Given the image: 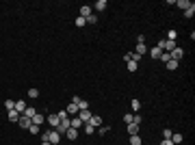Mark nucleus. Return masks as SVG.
<instances>
[{"mask_svg": "<svg viewBox=\"0 0 195 145\" xmlns=\"http://www.w3.org/2000/svg\"><path fill=\"white\" fill-rule=\"evenodd\" d=\"M41 141H48V143L56 145L59 141H61V134H59L56 130H46V132L41 134Z\"/></svg>", "mask_w": 195, "mask_h": 145, "instance_id": "obj_1", "label": "nucleus"}, {"mask_svg": "<svg viewBox=\"0 0 195 145\" xmlns=\"http://www.w3.org/2000/svg\"><path fill=\"white\" fill-rule=\"evenodd\" d=\"M135 52H137L139 56H143V54L147 52V46H145V37H143V35H139V39H137V50H135Z\"/></svg>", "mask_w": 195, "mask_h": 145, "instance_id": "obj_2", "label": "nucleus"}, {"mask_svg": "<svg viewBox=\"0 0 195 145\" xmlns=\"http://www.w3.org/2000/svg\"><path fill=\"white\" fill-rule=\"evenodd\" d=\"M46 121L50 124V128H52V130H56V128H59V124H61V119H59V115H56V113H50L48 117H46Z\"/></svg>", "mask_w": 195, "mask_h": 145, "instance_id": "obj_3", "label": "nucleus"}, {"mask_svg": "<svg viewBox=\"0 0 195 145\" xmlns=\"http://www.w3.org/2000/svg\"><path fill=\"white\" fill-rule=\"evenodd\" d=\"M17 126H20V128H24V130H28V128L33 126V119H31V117H24V115H20V119H17Z\"/></svg>", "mask_w": 195, "mask_h": 145, "instance_id": "obj_4", "label": "nucleus"}, {"mask_svg": "<svg viewBox=\"0 0 195 145\" xmlns=\"http://www.w3.org/2000/svg\"><path fill=\"white\" fill-rule=\"evenodd\" d=\"M76 106H78V110H87L89 108V102L87 100H83V97H78V96H74V100H72Z\"/></svg>", "mask_w": 195, "mask_h": 145, "instance_id": "obj_5", "label": "nucleus"}, {"mask_svg": "<svg viewBox=\"0 0 195 145\" xmlns=\"http://www.w3.org/2000/svg\"><path fill=\"white\" fill-rule=\"evenodd\" d=\"M169 54H171V58H174V61H178V63H180V58L184 56V50H182V48H178V46H176V48L171 50Z\"/></svg>", "mask_w": 195, "mask_h": 145, "instance_id": "obj_6", "label": "nucleus"}, {"mask_svg": "<svg viewBox=\"0 0 195 145\" xmlns=\"http://www.w3.org/2000/svg\"><path fill=\"white\" fill-rule=\"evenodd\" d=\"M78 119L83 121V124H89V119H91V110L87 108V110H78Z\"/></svg>", "mask_w": 195, "mask_h": 145, "instance_id": "obj_7", "label": "nucleus"}, {"mask_svg": "<svg viewBox=\"0 0 195 145\" xmlns=\"http://www.w3.org/2000/svg\"><path fill=\"white\" fill-rule=\"evenodd\" d=\"M44 121H46V115H44V113H35V115H33V124H35V126H41Z\"/></svg>", "mask_w": 195, "mask_h": 145, "instance_id": "obj_8", "label": "nucleus"}, {"mask_svg": "<svg viewBox=\"0 0 195 145\" xmlns=\"http://www.w3.org/2000/svg\"><path fill=\"white\" fill-rule=\"evenodd\" d=\"M91 13H93V9H91L89 4H85V7H80V17H85V20H87V17H89Z\"/></svg>", "mask_w": 195, "mask_h": 145, "instance_id": "obj_9", "label": "nucleus"}, {"mask_svg": "<svg viewBox=\"0 0 195 145\" xmlns=\"http://www.w3.org/2000/svg\"><path fill=\"white\" fill-rule=\"evenodd\" d=\"M65 113H67L69 117H78V106H76V104L72 102V104L67 106V110H65Z\"/></svg>", "mask_w": 195, "mask_h": 145, "instance_id": "obj_10", "label": "nucleus"}, {"mask_svg": "<svg viewBox=\"0 0 195 145\" xmlns=\"http://www.w3.org/2000/svg\"><path fill=\"white\" fill-rule=\"evenodd\" d=\"M139 58H141V56H139L137 52H128V54L124 56V61H126V63H128V61H135V63H139Z\"/></svg>", "mask_w": 195, "mask_h": 145, "instance_id": "obj_11", "label": "nucleus"}, {"mask_svg": "<svg viewBox=\"0 0 195 145\" xmlns=\"http://www.w3.org/2000/svg\"><path fill=\"white\" fill-rule=\"evenodd\" d=\"M26 108H28V106H26V102H24V100H17V102H15V110H17L20 115H22Z\"/></svg>", "mask_w": 195, "mask_h": 145, "instance_id": "obj_12", "label": "nucleus"}, {"mask_svg": "<svg viewBox=\"0 0 195 145\" xmlns=\"http://www.w3.org/2000/svg\"><path fill=\"white\" fill-rule=\"evenodd\" d=\"M65 137H67L69 141H76V139H78V130H76V128H69V130L65 132Z\"/></svg>", "mask_w": 195, "mask_h": 145, "instance_id": "obj_13", "label": "nucleus"}, {"mask_svg": "<svg viewBox=\"0 0 195 145\" xmlns=\"http://www.w3.org/2000/svg\"><path fill=\"white\" fill-rule=\"evenodd\" d=\"M69 126H72V128H76V130H78V128H83V126H85V124H83V121H80V119H78V117H72V119H69Z\"/></svg>", "mask_w": 195, "mask_h": 145, "instance_id": "obj_14", "label": "nucleus"}, {"mask_svg": "<svg viewBox=\"0 0 195 145\" xmlns=\"http://www.w3.org/2000/svg\"><path fill=\"white\" fill-rule=\"evenodd\" d=\"M89 124H91V126H93V128H100V126H102V119H100V117H98V115H91V119H89Z\"/></svg>", "mask_w": 195, "mask_h": 145, "instance_id": "obj_15", "label": "nucleus"}, {"mask_svg": "<svg viewBox=\"0 0 195 145\" xmlns=\"http://www.w3.org/2000/svg\"><path fill=\"white\" fill-rule=\"evenodd\" d=\"M106 7H108V4H106V0H98L96 4H93V9H96V11H104Z\"/></svg>", "mask_w": 195, "mask_h": 145, "instance_id": "obj_16", "label": "nucleus"}, {"mask_svg": "<svg viewBox=\"0 0 195 145\" xmlns=\"http://www.w3.org/2000/svg\"><path fill=\"white\" fill-rule=\"evenodd\" d=\"M174 4H176V7H180V9H184V11H187V9H189V7H191V4H193V2H189V0H180V2H174Z\"/></svg>", "mask_w": 195, "mask_h": 145, "instance_id": "obj_17", "label": "nucleus"}, {"mask_svg": "<svg viewBox=\"0 0 195 145\" xmlns=\"http://www.w3.org/2000/svg\"><path fill=\"white\" fill-rule=\"evenodd\" d=\"M17 119H20V113H17V110H9V121L17 124Z\"/></svg>", "mask_w": 195, "mask_h": 145, "instance_id": "obj_18", "label": "nucleus"}, {"mask_svg": "<svg viewBox=\"0 0 195 145\" xmlns=\"http://www.w3.org/2000/svg\"><path fill=\"white\" fill-rule=\"evenodd\" d=\"M128 134L132 137V134H139V126L137 124H128Z\"/></svg>", "mask_w": 195, "mask_h": 145, "instance_id": "obj_19", "label": "nucleus"}, {"mask_svg": "<svg viewBox=\"0 0 195 145\" xmlns=\"http://www.w3.org/2000/svg\"><path fill=\"white\" fill-rule=\"evenodd\" d=\"M171 143H174V145L182 143V134H180V132H174V134H171Z\"/></svg>", "mask_w": 195, "mask_h": 145, "instance_id": "obj_20", "label": "nucleus"}, {"mask_svg": "<svg viewBox=\"0 0 195 145\" xmlns=\"http://www.w3.org/2000/svg\"><path fill=\"white\" fill-rule=\"evenodd\" d=\"M147 52H150V56H152V58H160V54H163V52L156 48V46H154L152 50H147Z\"/></svg>", "mask_w": 195, "mask_h": 145, "instance_id": "obj_21", "label": "nucleus"}, {"mask_svg": "<svg viewBox=\"0 0 195 145\" xmlns=\"http://www.w3.org/2000/svg\"><path fill=\"white\" fill-rule=\"evenodd\" d=\"M26 96L31 97V100H37V97H39V91L33 87V89H28V91H26Z\"/></svg>", "mask_w": 195, "mask_h": 145, "instance_id": "obj_22", "label": "nucleus"}, {"mask_svg": "<svg viewBox=\"0 0 195 145\" xmlns=\"http://www.w3.org/2000/svg\"><path fill=\"white\" fill-rule=\"evenodd\" d=\"M165 65H167V69H171V72H176V69H178V61H174V58H171V61H167Z\"/></svg>", "mask_w": 195, "mask_h": 145, "instance_id": "obj_23", "label": "nucleus"}, {"mask_svg": "<svg viewBox=\"0 0 195 145\" xmlns=\"http://www.w3.org/2000/svg\"><path fill=\"white\" fill-rule=\"evenodd\" d=\"M126 67H128V72H137L139 63H135V61H128V63H126Z\"/></svg>", "mask_w": 195, "mask_h": 145, "instance_id": "obj_24", "label": "nucleus"}, {"mask_svg": "<svg viewBox=\"0 0 195 145\" xmlns=\"http://www.w3.org/2000/svg\"><path fill=\"white\" fill-rule=\"evenodd\" d=\"M193 15H195V4H191V7L184 11V17H193Z\"/></svg>", "mask_w": 195, "mask_h": 145, "instance_id": "obj_25", "label": "nucleus"}, {"mask_svg": "<svg viewBox=\"0 0 195 145\" xmlns=\"http://www.w3.org/2000/svg\"><path fill=\"white\" fill-rule=\"evenodd\" d=\"M130 145H141V137L139 134H132L130 137Z\"/></svg>", "mask_w": 195, "mask_h": 145, "instance_id": "obj_26", "label": "nucleus"}, {"mask_svg": "<svg viewBox=\"0 0 195 145\" xmlns=\"http://www.w3.org/2000/svg\"><path fill=\"white\" fill-rule=\"evenodd\" d=\"M74 24H76V26H78V28H83V26H85V24H87V20H85V17H80V15H78V17H76V22H74Z\"/></svg>", "mask_w": 195, "mask_h": 145, "instance_id": "obj_27", "label": "nucleus"}, {"mask_svg": "<svg viewBox=\"0 0 195 145\" xmlns=\"http://www.w3.org/2000/svg\"><path fill=\"white\" fill-rule=\"evenodd\" d=\"M4 108H7V110H15V102H13V100H7V102H4Z\"/></svg>", "mask_w": 195, "mask_h": 145, "instance_id": "obj_28", "label": "nucleus"}, {"mask_svg": "<svg viewBox=\"0 0 195 145\" xmlns=\"http://www.w3.org/2000/svg\"><path fill=\"white\" fill-rule=\"evenodd\" d=\"M130 106H132V110H135V113H139V108H141V102H139V100H132V102H130Z\"/></svg>", "mask_w": 195, "mask_h": 145, "instance_id": "obj_29", "label": "nucleus"}, {"mask_svg": "<svg viewBox=\"0 0 195 145\" xmlns=\"http://www.w3.org/2000/svg\"><path fill=\"white\" fill-rule=\"evenodd\" d=\"M35 113H37V110H35V108H31V106H28V108H26V110H24V113H22V115H24V117H31V119H33V115H35Z\"/></svg>", "mask_w": 195, "mask_h": 145, "instance_id": "obj_30", "label": "nucleus"}, {"mask_svg": "<svg viewBox=\"0 0 195 145\" xmlns=\"http://www.w3.org/2000/svg\"><path fill=\"white\" fill-rule=\"evenodd\" d=\"M83 130H85L87 134H93V132H96V128H93L91 124H85V126H83Z\"/></svg>", "mask_w": 195, "mask_h": 145, "instance_id": "obj_31", "label": "nucleus"}, {"mask_svg": "<svg viewBox=\"0 0 195 145\" xmlns=\"http://www.w3.org/2000/svg\"><path fill=\"white\" fill-rule=\"evenodd\" d=\"M158 61H163V63H167V61H171V54H169V52H163Z\"/></svg>", "mask_w": 195, "mask_h": 145, "instance_id": "obj_32", "label": "nucleus"}, {"mask_svg": "<svg viewBox=\"0 0 195 145\" xmlns=\"http://www.w3.org/2000/svg\"><path fill=\"white\" fill-rule=\"evenodd\" d=\"M171 134H174L171 128H165V130H163V139H171Z\"/></svg>", "mask_w": 195, "mask_h": 145, "instance_id": "obj_33", "label": "nucleus"}, {"mask_svg": "<svg viewBox=\"0 0 195 145\" xmlns=\"http://www.w3.org/2000/svg\"><path fill=\"white\" fill-rule=\"evenodd\" d=\"M87 24H98V15L96 13H91V15L87 17Z\"/></svg>", "mask_w": 195, "mask_h": 145, "instance_id": "obj_34", "label": "nucleus"}, {"mask_svg": "<svg viewBox=\"0 0 195 145\" xmlns=\"http://www.w3.org/2000/svg\"><path fill=\"white\" fill-rule=\"evenodd\" d=\"M176 37H178L176 30H169V33H167V39H169V41H176Z\"/></svg>", "mask_w": 195, "mask_h": 145, "instance_id": "obj_35", "label": "nucleus"}, {"mask_svg": "<svg viewBox=\"0 0 195 145\" xmlns=\"http://www.w3.org/2000/svg\"><path fill=\"white\" fill-rule=\"evenodd\" d=\"M132 115H135V113H128V115H124V121H126V126H128V124H132Z\"/></svg>", "mask_w": 195, "mask_h": 145, "instance_id": "obj_36", "label": "nucleus"}, {"mask_svg": "<svg viewBox=\"0 0 195 145\" xmlns=\"http://www.w3.org/2000/svg\"><path fill=\"white\" fill-rule=\"evenodd\" d=\"M28 132H31V134H39V126H35V124H33V126L28 128Z\"/></svg>", "mask_w": 195, "mask_h": 145, "instance_id": "obj_37", "label": "nucleus"}, {"mask_svg": "<svg viewBox=\"0 0 195 145\" xmlns=\"http://www.w3.org/2000/svg\"><path fill=\"white\" fill-rule=\"evenodd\" d=\"M108 130H111V128H108V126H100V128H98V132H100V134H102V137H104V132H108Z\"/></svg>", "mask_w": 195, "mask_h": 145, "instance_id": "obj_38", "label": "nucleus"}, {"mask_svg": "<svg viewBox=\"0 0 195 145\" xmlns=\"http://www.w3.org/2000/svg\"><path fill=\"white\" fill-rule=\"evenodd\" d=\"M160 145H174V143H171V139H163V141H160Z\"/></svg>", "mask_w": 195, "mask_h": 145, "instance_id": "obj_39", "label": "nucleus"}, {"mask_svg": "<svg viewBox=\"0 0 195 145\" xmlns=\"http://www.w3.org/2000/svg\"><path fill=\"white\" fill-rule=\"evenodd\" d=\"M41 145H52V143H48V141H41Z\"/></svg>", "mask_w": 195, "mask_h": 145, "instance_id": "obj_40", "label": "nucleus"}]
</instances>
